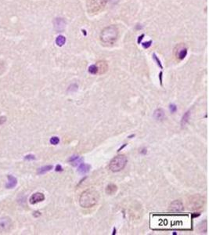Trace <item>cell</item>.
<instances>
[{
  "label": "cell",
  "instance_id": "9c48e42d",
  "mask_svg": "<svg viewBox=\"0 0 209 235\" xmlns=\"http://www.w3.org/2000/svg\"><path fill=\"white\" fill-rule=\"evenodd\" d=\"M54 27L58 31H63L65 27L66 22L63 18H57L54 21Z\"/></svg>",
  "mask_w": 209,
  "mask_h": 235
},
{
  "label": "cell",
  "instance_id": "30bf717a",
  "mask_svg": "<svg viewBox=\"0 0 209 235\" xmlns=\"http://www.w3.org/2000/svg\"><path fill=\"white\" fill-rule=\"evenodd\" d=\"M91 169V165H88V164H85V163H82L81 165H79L78 168V172L80 174H85V173H89Z\"/></svg>",
  "mask_w": 209,
  "mask_h": 235
},
{
  "label": "cell",
  "instance_id": "277c9868",
  "mask_svg": "<svg viewBox=\"0 0 209 235\" xmlns=\"http://www.w3.org/2000/svg\"><path fill=\"white\" fill-rule=\"evenodd\" d=\"M107 3V0H88L87 11L89 14L94 15L100 13Z\"/></svg>",
  "mask_w": 209,
  "mask_h": 235
},
{
  "label": "cell",
  "instance_id": "ac0fdd59",
  "mask_svg": "<svg viewBox=\"0 0 209 235\" xmlns=\"http://www.w3.org/2000/svg\"><path fill=\"white\" fill-rule=\"evenodd\" d=\"M66 42V38L63 35H59L57 38H56V44L58 46H63Z\"/></svg>",
  "mask_w": 209,
  "mask_h": 235
},
{
  "label": "cell",
  "instance_id": "7a4b0ae2",
  "mask_svg": "<svg viewBox=\"0 0 209 235\" xmlns=\"http://www.w3.org/2000/svg\"><path fill=\"white\" fill-rule=\"evenodd\" d=\"M118 37V29L115 25H110L101 31L100 38L102 43L111 46L116 42Z\"/></svg>",
  "mask_w": 209,
  "mask_h": 235
},
{
  "label": "cell",
  "instance_id": "e0dca14e",
  "mask_svg": "<svg viewBox=\"0 0 209 235\" xmlns=\"http://www.w3.org/2000/svg\"><path fill=\"white\" fill-rule=\"evenodd\" d=\"M190 116V111H186V112L183 114V116H182V120H181V125H182V126H184L186 124V123L189 122Z\"/></svg>",
  "mask_w": 209,
  "mask_h": 235
},
{
  "label": "cell",
  "instance_id": "ffe728a7",
  "mask_svg": "<svg viewBox=\"0 0 209 235\" xmlns=\"http://www.w3.org/2000/svg\"><path fill=\"white\" fill-rule=\"evenodd\" d=\"M49 142L53 145H57L58 143H60V139H59V137H57V136H53L50 139Z\"/></svg>",
  "mask_w": 209,
  "mask_h": 235
},
{
  "label": "cell",
  "instance_id": "d4e9b609",
  "mask_svg": "<svg viewBox=\"0 0 209 235\" xmlns=\"http://www.w3.org/2000/svg\"><path fill=\"white\" fill-rule=\"evenodd\" d=\"M55 170L57 171V172H62L63 171L62 166L60 165H57V166H56V169H55Z\"/></svg>",
  "mask_w": 209,
  "mask_h": 235
},
{
  "label": "cell",
  "instance_id": "f1b7e54d",
  "mask_svg": "<svg viewBox=\"0 0 209 235\" xmlns=\"http://www.w3.org/2000/svg\"><path fill=\"white\" fill-rule=\"evenodd\" d=\"M147 149H146V148H143L141 150V151H140V153H141V154H147Z\"/></svg>",
  "mask_w": 209,
  "mask_h": 235
},
{
  "label": "cell",
  "instance_id": "836d02e7",
  "mask_svg": "<svg viewBox=\"0 0 209 235\" xmlns=\"http://www.w3.org/2000/svg\"><path fill=\"white\" fill-rule=\"evenodd\" d=\"M115 233H116V229H115V228H114V232H113V234H114Z\"/></svg>",
  "mask_w": 209,
  "mask_h": 235
},
{
  "label": "cell",
  "instance_id": "4316f807",
  "mask_svg": "<svg viewBox=\"0 0 209 235\" xmlns=\"http://www.w3.org/2000/svg\"><path fill=\"white\" fill-rule=\"evenodd\" d=\"M144 36H145V35H144V34H142V35H140V36H139L138 40H137V42H138V44H140V42H141L142 39L143 38Z\"/></svg>",
  "mask_w": 209,
  "mask_h": 235
},
{
  "label": "cell",
  "instance_id": "d6a6232c",
  "mask_svg": "<svg viewBox=\"0 0 209 235\" xmlns=\"http://www.w3.org/2000/svg\"><path fill=\"white\" fill-rule=\"evenodd\" d=\"M134 136H135V134H133V135L129 136H128V138H129V139H131V138H132V137H134Z\"/></svg>",
  "mask_w": 209,
  "mask_h": 235
},
{
  "label": "cell",
  "instance_id": "1f68e13d",
  "mask_svg": "<svg viewBox=\"0 0 209 235\" xmlns=\"http://www.w3.org/2000/svg\"><path fill=\"white\" fill-rule=\"evenodd\" d=\"M40 215H41V213H40L39 212H36L35 214H34V216H36V217H37V216H40Z\"/></svg>",
  "mask_w": 209,
  "mask_h": 235
},
{
  "label": "cell",
  "instance_id": "44dd1931",
  "mask_svg": "<svg viewBox=\"0 0 209 235\" xmlns=\"http://www.w3.org/2000/svg\"><path fill=\"white\" fill-rule=\"evenodd\" d=\"M153 58H154V60H155V62L157 63V64L160 67L161 69H163V66H162V64H161V60L159 59H158V57H157V55L155 53L153 54Z\"/></svg>",
  "mask_w": 209,
  "mask_h": 235
},
{
  "label": "cell",
  "instance_id": "9a60e30c",
  "mask_svg": "<svg viewBox=\"0 0 209 235\" xmlns=\"http://www.w3.org/2000/svg\"><path fill=\"white\" fill-rule=\"evenodd\" d=\"M98 69H99V73H105L107 70V64L106 62L104 61H100V62H98L97 64Z\"/></svg>",
  "mask_w": 209,
  "mask_h": 235
},
{
  "label": "cell",
  "instance_id": "cb8c5ba5",
  "mask_svg": "<svg viewBox=\"0 0 209 235\" xmlns=\"http://www.w3.org/2000/svg\"><path fill=\"white\" fill-rule=\"evenodd\" d=\"M25 159L26 160H35L36 159V157L33 154H28L27 156L25 157Z\"/></svg>",
  "mask_w": 209,
  "mask_h": 235
},
{
  "label": "cell",
  "instance_id": "603a6c76",
  "mask_svg": "<svg viewBox=\"0 0 209 235\" xmlns=\"http://www.w3.org/2000/svg\"><path fill=\"white\" fill-rule=\"evenodd\" d=\"M169 109H170V111L171 113H175L177 111V106L176 104H174V103H171V104L169 105Z\"/></svg>",
  "mask_w": 209,
  "mask_h": 235
},
{
  "label": "cell",
  "instance_id": "5b68a950",
  "mask_svg": "<svg viewBox=\"0 0 209 235\" xmlns=\"http://www.w3.org/2000/svg\"><path fill=\"white\" fill-rule=\"evenodd\" d=\"M12 221L8 217H3L0 219V233L8 232L12 227Z\"/></svg>",
  "mask_w": 209,
  "mask_h": 235
},
{
  "label": "cell",
  "instance_id": "7c38bea8",
  "mask_svg": "<svg viewBox=\"0 0 209 235\" xmlns=\"http://www.w3.org/2000/svg\"><path fill=\"white\" fill-rule=\"evenodd\" d=\"M165 112H164L163 109H161V108L157 109L154 111V117L157 120H163L165 119Z\"/></svg>",
  "mask_w": 209,
  "mask_h": 235
},
{
  "label": "cell",
  "instance_id": "484cf974",
  "mask_svg": "<svg viewBox=\"0 0 209 235\" xmlns=\"http://www.w3.org/2000/svg\"><path fill=\"white\" fill-rule=\"evenodd\" d=\"M6 121V118L5 116L0 117V125H3Z\"/></svg>",
  "mask_w": 209,
  "mask_h": 235
},
{
  "label": "cell",
  "instance_id": "3957f363",
  "mask_svg": "<svg viewBox=\"0 0 209 235\" xmlns=\"http://www.w3.org/2000/svg\"><path fill=\"white\" fill-rule=\"evenodd\" d=\"M127 158L125 155H117V156L114 157V158L111 161L109 168L110 169L114 172V173H117L119 171L124 169V168L127 165Z\"/></svg>",
  "mask_w": 209,
  "mask_h": 235
},
{
  "label": "cell",
  "instance_id": "d6986e66",
  "mask_svg": "<svg viewBox=\"0 0 209 235\" xmlns=\"http://www.w3.org/2000/svg\"><path fill=\"white\" fill-rule=\"evenodd\" d=\"M88 71L90 74H92V75H96V74H98L99 73V69H98L97 65L92 64L91 66H89V69H88Z\"/></svg>",
  "mask_w": 209,
  "mask_h": 235
},
{
  "label": "cell",
  "instance_id": "7402d4cb",
  "mask_svg": "<svg viewBox=\"0 0 209 235\" xmlns=\"http://www.w3.org/2000/svg\"><path fill=\"white\" fill-rule=\"evenodd\" d=\"M151 44H152V41L150 40L148 41V42H143L141 45L143 46V47L144 49H148L149 47H150Z\"/></svg>",
  "mask_w": 209,
  "mask_h": 235
},
{
  "label": "cell",
  "instance_id": "f546056e",
  "mask_svg": "<svg viewBox=\"0 0 209 235\" xmlns=\"http://www.w3.org/2000/svg\"><path fill=\"white\" fill-rule=\"evenodd\" d=\"M117 3L118 2V0H107V3Z\"/></svg>",
  "mask_w": 209,
  "mask_h": 235
},
{
  "label": "cell",
  "instance_id": "ba28073f",
  "mask_svg": "<svg viewBox=\"0 0 209 235\" xmlns=\"http://www.w3.org/2000/svg\"><path fill=\"white\" fill-rule=\"evenodd\" d=\"M169 209L172 212H180L183 209V205L181 201L176 200L174 201L173 202L171 203V206Z\"/></svg>",
  "mask_w": 209,
  "mask_h": 235
},
{
  "label": "cell",
  "instance_id": "83f0119b",
  "mask_svg": "<svg viewBox=\"0 0 209 235\" xmlns=\"http://www.w3.org/2000/svg\"><path fill=\"white\" fill-rule=\"evenodd\" d=\"M162 75H163V72L162 71H161L160 73H159V80H160V84L162 86Z\"/></svg>",
  "mask_w": 209,
  "mask_h": 235
},
{
  "label": "cell",
  "instance_id": "5bb4252c",
  "mask_svg": "<svg viewBox=\"0 0 209 235\" xmlns=\"http://www.w3.org/2000/svg\"><path fill=\"white\" fill-rule=\"evenodd\" d=\"M117 187L116 185H114V184H109L108 186H107L106 193L109 195H112L117 192Z\"/></svg>",
  "mask_w": 209,
  "mask_h": 235
},
{
  "label": "cell",
  "instance_id": "4dcf8cb0",
  "mask_svg": "<svg viewBox=\"0 0 209 235\" xmlns=\"http://www.w3.org/2000/svg\"><path fill=\"white\" fill-rule=\"evenodd\" d=\"M126 146H127V143H125V144H124V145H123V146H122V147H120L119 149H118V151H117L119 152L120 151H122V149L124 148V147H126Z\"/></svg>",
  "mask_w": 209,
  "mask_h": 235
},
{
  "label": "cell",
  "instance_id": "8992f818",
  "mask_svg": "<svg viewBox=\"0 0 209 235\" xmlns=\"http://www.w3.org/2000/svg\"><path fill=\"white\" fill-rule=\"evenodd\" d=\"M44 200H45V195L42 193L38 192V193H36V194L31 195V197L29 199V201L31 205H35L36 203L41 202Z\"/></svg>",
  "mask_w": 209,
  "mask_h": 235
},
{
  "label": "cell",
  "instance_id": "6da1fadb",
  "mask_svg": "<svg viewBox=\"0 0 209 235\" xmlns=\"http://www.w3.org/2000/svg\"><path fill=\"white\" fill-rule=\"evenodd\" d=\"M100 196L96 190L93 189L85 190L82 193L79 198V204L82 208H91L96 205Z\"/></svg>",
  "mask_w": 209,
  "mask_h": 235
},
{
  "label": "cell",
  "instance_id": "2e32d148",
  "mask_svg": "<svg viewBox=\"0 0 209 235\" xmlns=\"http://www.w3.org/2000/svg\"><path fill=\"white\" fill-rule=\"evenodd\" d=\"M53 166L51 165H45V166H42V167L39 168L38 169V174L39 175H42V174H45L47 172H49L51 169H53Z\"/></svg>",
  "mask_w": 209,
  "mask_h": 235
},
{
  "label": "cell",
  "instance_id": "4fadbf2b",
  "mask_svg": "<svg viewBox=\"0 0 209 235\" xmlns=\"http://www.w3.org/2000/svg\"><path fill=\"white\" fill-rule=\"evenodd\" d=\"M82 160L83 159H82V158H80L78 155H73V156H71L68 159V162H70L71 164H72L74 166H76L78 164H79V163H81L82 162Z\"/></svg>",
  "mask_w": 209,
  "mask_h": 235
},
{
  "label": "cell",
  "instance_id": "8fae6325",
  "mask_svg": "<svg viewBox=\"0 0 209 235\" xmlns=\"http://www.w3.org/2000/svg\"><path fill=\"white\" fill-rule=\"evenodd\" d=\"M8 180L9 182L8 184L5 185V187L8 188V189H12V188L15 187L16 184H17V180L14 176H11V175H9L8 176Z\"/></svg>",
  "mask_w": 209,
  "mask_h": 235
},
{
  "label": "cell",
  "instance_id": "52a82bcc",
  "mask_svg": "<svg viewBox=\"0 0 209 235\" xmlns=\"http://www.w3.org/2000/svg\"><path fill=\"white\" fill-rule=\"evenodd\" d=\"M177 47H178V50H177L176 56L180 60H182L187 55V49H186V47H185V46L182 43H181V45L177 46Z\"/></svg>",
  "mask_w": 209,
  "mask_h": 235
}]
</instances>
